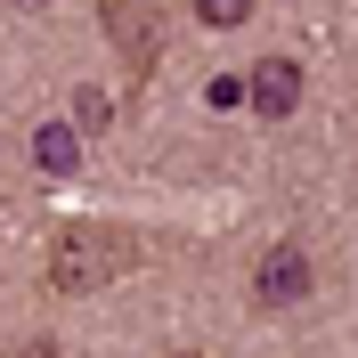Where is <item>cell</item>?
Returning a JSON list of instances; mask_svg holds the SVG:
<instances>
[{
  "instance_id": "obj_1",
  "label": "cell",
  "mask_w": 358,
  "mask_h": 358,
  "mask_svg": "<svg viewBox=\"0 0 358 358\" xmlns=\"http://www.w3.org/2000/svg\"><path fill=\"white\" fill-rule=\"evenodd\" d=\"M131 261H138V245L122 228H66L57 252H49V285L57 293H90V285H106V277H122Z\"/></svg>"
},
{
  "instance_id": "obj_2",
  "label": "cell",
  "mask_w": 358,
  "mask_h": 358,
  "mask_svg": "<svg viewBox=\"0 0 358 358\" xmlns=\"http://www.w3.org/2000/svg\"><path fill=\"white\" fill-rule=\"evenodd\" d=\"M98 24H106V41L131 57L138 73L163 57V33H171V17H163V0H98Z\"/></svg>"
},
{
  "instance_id": "obj_3",
  "label": "cell",
  "mask_w": 358,
  "mask_h": 358,
  "mask_svg": "<svg viewBox=\"0 0 358 358\" xmlns=\"http://www.w3.org/2000/svg\"><path fill=\"white\" fill-rule=\"evenodd\" d=\"M317 285V268H310V252H293V245H277L261 268H252V293H261L268 310H285V301H301V293Z\"/></svg>"
},
{
  "instance_id": "obj_4",
  "label": "cell",
  "mask_w": 358,
  "mask_h": 358,
  "mask_svg": "<svg viewBox=\"0 0 358 358\" xmlns=\"http://www.w3.org/2000/svg\"><path fill=\"white\" fill-rule=\"evenodd\" d=\"M245 98H252V114L285 122V114L301 106V66H293V57H261V66H252V82H245Z\"/></svg>"
},
{
  "instance_id": "obj_5",
  "label": "cell",
  "mask_w": 358,
  "mask_h": 358,
  "mask_svg": "<svg viewBox=\"0 0 358 358\" xmlns=\"http://www.w3.org/2000/svg\"><path fill=\"white\" fill-rule=\"evenodd\" d=\"M33 163L66 179L73 163H82V131H73V122H41V131H33Z\"/></svg>"
},
{
  "instance_id": "obj_6",
  "label": "cell",
  "mask_w": 358,
  "mask_h": 358,
  "mask_svg": "<svg viewBox=\"0 0 358 358\" xmlns=\"http://www.w3.org/2000/svg\"><path fill=\"white\" fill-rule=\"evenodd\" d=\"M196 17H203V24H245L252 0H196Z\"/></svg>"
}]
</instances>
